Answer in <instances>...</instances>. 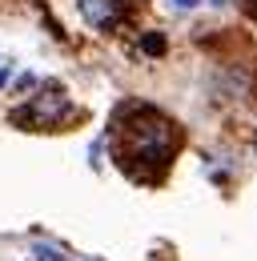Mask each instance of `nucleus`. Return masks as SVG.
Here are the masks:
<instances>
[{
	"label": "nucleus",
	"mask_w": 257,
	"mask_h": 261,
	"mask_svg": "<svg viewBox=\"0 0 257 261\" xmlns=\"http://www.w3.org/2000/svg\"><path fill=\"white\" fill-rule=\"evenodd\" d=\"M109 141H113L117 165L125 169L128 177L153 185V181L165 177V169H169L173 153H177L181 133H177V125L169 117H161L157 109H149V105H125L113 117Z\"/></svg>",
	"instance_id": "1"
},
{
	"label": "nucleus",
	"mask_w": 257,
	"mask_h": 261,
	"mask_svg": "<svg viewBox=\"0 0 257 261\" xmlns=\"http://www.w3.org/2000/svg\"><path fill=\"white\" fill-rule=\"evenodd\" d=\"M72 113V105L57 93V89H48L44 97H36L32 105H24V109H16L12 113V125H24V129H44V125H57V121H64Z\"/></svg>",
	"instance_id": "2"
},
{
	"label": "nucleus",
	"mask_w": 257,
	"mask_h": 261,
	"mask_svg": "<svg viewBox=\"0 0 257 261\" xmlns=\"http://www.w3.org/2000/svg\"><path fill=\"white\" fill-rule=\"evenodd\" d=\"M141 48H145V53H149V57H161V53H165V36H157V33H149V36H145V40H141Z\"/></svg>",
	"instance_id": "3"
},
{
	"label": "nucleus",
	"mask_w": 257,
	"mask_h": 261,
	"mask_svg": "<svg viewBox=\"0 0 257 261\" xmlns=\"http://www.w3.org/2000/svg\"><path fill=\"white\" fill-rule=\"evenodd\" d=\"M36 257L40 261H64V257H57V249H44V245H36Z\"/></svg>",
	"instance_id": "4"
},
{
	"label": "nucleus",
	"mask_w": 257,
	"mask_h": 261,
	"mask_svg": "<svg viewBox=\"0 0 257 261\" xmlns=\"http://www.w3.org/2000/svg\"><path fill=\"white\" fill-rule=\"evenodd\" d=\"M193 4H197V0H177V8H193Z\"/></svg>",
	"instance_id": "5"
},
{
	"label": "nucleus",
	"mask_w": 257,
	"mask_h": 261,
	"mask_svg": "<svg viewBox=\"0 0 257 261\" xmlns=\"http://www.w3.org/2000/svg\"><path fill=\"white\" fill-rule=\"evenodd\" d=\"M249 12H253V20H257V0H249Z\"/></svg>",
	"instance_id": "6"
},
{
	"label": "nucleus",
	"mask_w": 257,
	"mask_h": 261,
	"mask_svg": "<svg viewBox=\"0 0 257 261\" xmlns=\"http://www.w3.org/2000/svg\"><path fill=\"white\" fill-rule=\"evenodd\" d=\"M0 85H4V72H0Z\"/></svg>",
	"instance_id": "7"
}]
</instances>
